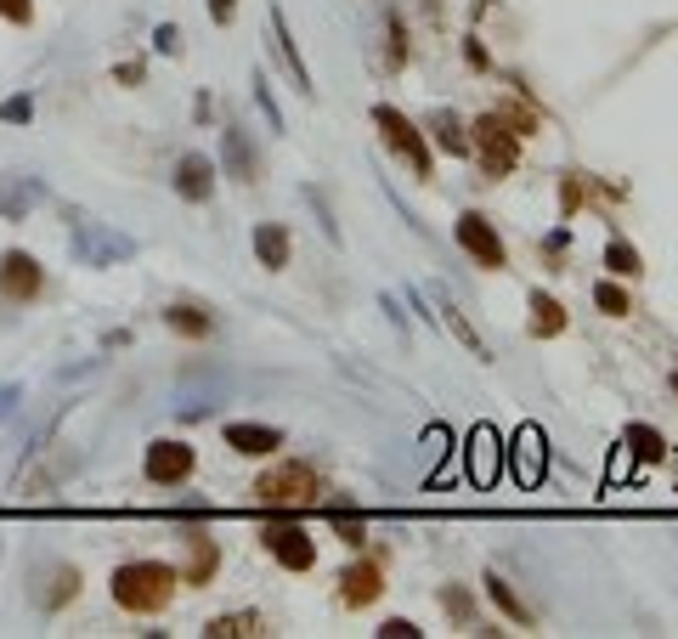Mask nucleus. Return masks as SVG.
<instances>
[{
  "mask_svg": "<svg viewBox=\"0 0 678 639\" xmlns=\"http://www.w3.org/2000/svg\"><path fill=\"white\" fill-rule=\"evenodd\" d=\"M379 583H385L379 566H351L346 578H339V600H346V605H367L373 594H379Z\"/></svg>",
  "mask_w": 678,
  "mask_h": 639,
  "instance_id": "nucleus-15",
  "label": "nucleus"
},
{
  "mask_svg": "<svg viewBox=\"0 0 678 639\" xmlns=\"http://www.w3.org/2000/svg\"><path fill=\"white\" fill-rule=\"evenodd\" d=\"M255 498L260 503H278V510H300V503H317L323 498V476L312 464H278L266 469V476L255 481Z\"/></svg>",
  "mask_w": 678,
  "mask_h": 639,
  "instance_id": "nucleus-2",
  "label": "nucleus"
},
{
  "mask_svg": "<svg viewBox=\"0 0 678 639\" xmlns=\"http://www.w3.org/2000/svg\"><path fill=\"white\" fill-rule=\"evenodd\" d=\"M192 448L187 442H153L148 448V481H159V487H176V481H187L192 476Z\"/></svg>",
  "mask_w": 678,
  "mask_h": 639,
  "instance_id": "nucleus-9",
  "label": "nucleus"
},
{
  "mask_svg": "<svg viewBox=\"0 0 678 639\" xmlns=\"http://www.w3.org/2000/svg\"><path fill=\"white\" fill-rule=\"evenodd\" d=\"M622 448H628L633 464H656V458L667 453V442H662L651 425H628V430H622Z\"/></svg>",
  "mask_w": 678,
  "mask_h": 639,
  "instance_id": "nucleus-18",
  "label": "nucleus"
},
{
  "mask_svg": "<svg viewBox=\"0 0 678 639\" xmlns=\"http://www.w3.org/2000/svg\"><path fill=\"white\" fill-rule=\"evenodd\" d=\"M458 244H464L475 260H481L487 272H498V266L508 260V255H503V239L492 232V221H487V216H475V210H469V216H458Z\"/></svg>",
  "mask_w": 678,
  "mask_h": 639,
  "instance_id": "nucleus-8",
  "label": "nucleus"
},
{
  "mask_svg": "<svg viewBox=\"0 0 678 639\" xmlns=\"http://www.w3.org/2000/svg\"><path fill=\"white\" fill-rule=\"evenodd\" d=\"M176 193L187 198V205H203V198L215 193V164L203 159V153H187V159L176 164Z\"/></svg>",
  "mask_w": 678,
  "mask_h": 639,
  "instance_id": "nucleus-12",
  "label": "nucleus"
},
{
  "mask_svg": "<svg viewBox=\"0 0 678 639\" xmlns=\"http://www.w3.org/2000/svg\"><path fill=\"white\" fill-rule=\"evenodd\" d=\"M74 244H80V260L85 266H108V260H125L136 244L130 239H119V232H102L96 221H85V216H74Z\"/></svg>",
  "mask_w": 678,
  "mask_h": 639,
  "instance_id": "nucleus-6",
  "label": "nucleus"
},
{
  "mask_svg": "<svg viewBox=\"0 0 678 639\" xmlns=\"http://www.w3.org/2000/svg\"><path fill=\"white\" fill-rule=\"evenodd\" d=\"M0 18H7V23H28L34 18V0H0Z\"/></svg>",
  "mask_w": 678,
  "mask_h": 639,
  "instance_id": "nucleus-30",
  "label": "nucleus"
},
{
  "mask_svg": "<svg viewBox=\"0 0 678 639\" xmlns=\"http://www.w3.org/2000/svg\"><path fill=\"white\" fill-rule=\"evenodd\" d=\"M542 464H549V448H542V430L537 425H521L508 435V476L521 487H537L542 481Z\"/></svg>",
  "mask_w": 678,
  "mask_h": 639,
  "instance_id": "nucleus-5",
  "label": "nucleus"
},
{
  "mask_svg": "<svg viewBox=\"0 0 678 639\" xmlns=\"http://www.w3.org/2000/svg\"><path fill=\"white\" fill-rule=\"evenodd\" d=\"M334 532H339V537H346V544H362V521H356L351 510H346V515H339V510H334Z\"/></svg>",
  "mask_w": 678,
  "mask_h": 639,
  "instance_id": "nucleus-29",
  "label": "nucleus"
},
{
  "mask_svg": "<svg viewBox=\"0 0 678 639\" xmlns=\"http://www.w3.org/2000/svg\"><path fill=\"white\" fill-rule=\"evenodd\" d=\"M159 51H170V57H176V51H182V35H176V28H170V23L159 28Z\"/></svg>",
  "mask_w": 678,
  "mask_h": 639,
  "instance_id": "nucleus-34",
  "label": "nucleus"
},
{
  "mask_svg": "<svg viewBox=\"0 0 678 639\" xmlns=\"http://www.w3.org/2000/svg\"><path fill=\"white\" fill-rule=\"evenodd\" d=\"M605 266H610L617 278H633V272H639V249L622 244V239H610V244H605Z\"/></svg>",
  "mask_w": 678,
  "mask_h": 639,
  "instance_id": "nucleus-25",
  "label": "nucleus"
},
{
  "mask_svg": "<svg viewBox=\"0 0 678 639\" xmlns=\"http://www.w3.org/2000/svg\"><path fill=\"white\" fill-rule=\"evenodd\" d=\"M266 549H271V560L289 566V571H305V566L317 560V544H312V537H305V526H294V521L266 526Z\"/></svg>",
  "mask_w": 678,
  "mask_h": 639,
  "instance_id": "nucleus-7",
  "label": "nucleus"
},
{
  "mask_svg": "<svg viewBox=\"0 0 678 639\" xmlns=\"http://www.w3.org/2000/svg\"><path fill=\"white\" fill-rule=\"evenodd\" d=\"M12 402H17V385H7V391H0V419L12 414Z\"/></svg>",
  "mask_w": 678,
  "mask_h": 639,
  "instance_id": "nucleus-36",
  "label": "nucleus"
},
{
  "mask_svg": "<svg viewBox=\"0 0 678 639\" xmlns=\"http://www.w3.org/2000/svg\"><path fill=\"white\" fill-rule=\"evenodd\" d=\"M469 153L481 159L487 176H508V171H515V159H521V130L508 125L503 114H487V119H475V142H469Z\"/></svg>",
  "mask_w": 678,
  "mask_h": 639,
  "instance_id": "nucleus-3",
  "label": "nucleus"
},
{
  "mask_svg": "<svg viewBox=\"0 0 678 639\" xmlns=\"http://www.w3.org/2000/svg\"><path fill=\"white\" fill-rule=\"evenodd\" d=\"M441 605L453 612V623H475V605H469V594H464V589H447V594H441Z\"/></svg>",
  "mask_w": 678,
  "mask_h": 639,
  "instance_id": "nucleus-27",
  "label": "nucleus"
},
{
  "mask_svg": "<svg viewBox=\"0 0 678 639\" xmlns=\"http://www.w3.org/2000/svg\"><path fill=\"white\" fill-rule=\"evenodd\" d=\"M255 255H260V266H271V272H283V266H289V226L266 221V226L255 232Z\"/></svg>",
  "mask_w": 678,
  "mask_h": 639,
  "instance_id": "nucleus-17",
  "label": "nucleus"
},
{
  "mask_svg": "<svg viewBox=\"0 0 678 639\" xmlns=\"http://www.w3.org/2000/svg\"><path fill=\"white\" fill-rule=\"evenodd\" d=\"M203 634L210 639H244V634H260V617L255 612H232V617H215Z\"/></svg>",
  "mask_w": 678,
  "mask_h": 639,
  "instance_id": "nucleus-22",
  "label": "nucleus"
},
{
  "mask_svg": "<svg viewBox=\"0 0 678 639\" xmlns=\"http://www.w3.org/2000/svg\"><path fill=\"white\" fill-rule=\"evenodd\" d=\"M210 18L215 23H232V0H210Z\"/></svg>",
  "mask_w": 678,
  "mask_h": 639,
  "instance_id": "nucleus-35",
  "label": "nucleus"
},
{
  "mask_svg": "<svg viewBox=\"0 0 678 639\" xmlns=\"http://www.w3.org/2000/svg\"><path fill=\"white\" fill-rule=\"evenodd\" d=\"M40 260H34V255H23V249H12L7 260H0V294H7V300H34V294H40Z\"/></svg>",
  "mask_w": 678,
  "mask_h": 639,
  "instance_id": "nucleus-10",
  "label": "nucleus"
},
{
  "mask_svg": "<svg viewBox=\"0 0 678 639\" xmlns=\"http://www.w3.org/2000/svg\"><path fill=\"white\" fill-rule=\"evenodd\" d=\"M271 40H278V51H283V62L294 69V85L312 96V74H305V62H300V51H294V40H289V23H283V12H271Z\"/></svg>",
  "mask_w": 678,
  "mask_h": 639,
  "instance_id": "nucleus-21",
  "label": "nucleus"
},
{
  "mask_svg": "<svg viewBox=\"0 0 678 639\" xmlns=\"http://www.w3.org/2000/svg\"><path fill=\"white\" fill-rule=\"evenodd\" d=\"M565 328V306H560V300L554 294H531V334H537V340H549V334H560Z\"/></svg>",
  "mask_w": 678,
  "mask_h": 639,
  "instance_id": "nucleus-20",
  "label": "nucleus"
},
{
  "mask_svg": "<svg viewBox=\"0 0 678 639\" xmlns=\"http://www.w3.org/2000/svg\"><path fill=\"white\" fill-rule=\"evenodd\" d=\"M28 114H34L28 96H12V103H0V119H12V125H17V119H28Z\"/></svg>",
  "mask_w": 678,
  "mask_h": 639,
  "instance_id": "nucleus-32",
  "label": "nucleus"
},
{
  "mask_svg": "<svg viewBox=\"0 0 678 639\" xmlns=\"http://www.w3.org/2000/svg\"><path fill=\"white\" fill-rule=\"evenodd\" d=\"M379 634H385V639H419V628L407 623V617H390V623H385Z\"/></svg>",
  "mask_w": 678,
  "mask_h": 639,
  "instance_id": "nucleus-33",
  "label": "nucleus"
},
{
  "mask_svg": "<svg viewBox=\"0 0 678 639\" xmlns=\"http://www.w3.org/2000/svg\"><path fill=\"white\" fill-rule=\"evenodd\" d=\"M594 300H599V312H610V317H622V312H628V294H622L617 283H599Z\"/></svg>",
  "mask_w": 678,
  "mask_h": 639,
  "instance_id": "nucleus-26",
  "label": "nucleus"
},
{
  "mask_svg": "<svg viewBox=\"0 0 678 639\" xmlns=\"http://www.w3.org/2000/svg\"><path fill=\"white\" fill-rule=\"evenodd\" d=\"M464 469H469V481H475V487H487V481L498 476V430H492V425H475V430H469Z\"/></svg>",
  "mask_w": 678,
  "mask_h": 639,
  "instance_id": "nucleus-11",
  "label": "nucleus"
},
{
  "mask_svg": "<svg viewBox=\"0 0 678 639\" xmlns=\"http://www.w3.org/2000/svg\"><path fill=\"white\" fill-rule=\"evenodd\" d=\"M34 205H40V182L34 176H0V216L23 221Z\"/></svg>",
  "mask_w": 678,
  "mask_h": 639,
  "instance_id": "nucleus-13",
  "label": "nucleus"
},
{
  "mask_svg": "<svg viewBox=\"0 0 678 639\" xmlns=\"http://www.w3.org/2000/svg\"><path fill=\"white\" fill-rule=\"evenodd\" d=\"M673 391H678V374H673Z\"/></svg>",
  "mask_w": 678,
  "mask_h": 639,
  "instance_id": "nucleus-37",
  "label": "nucleus"
},
{
  "mask_svg": "<svg viewBox=\"0 0 678 639\" xmlns=\"http://www.w3.org/2000/svg\"><path fill=\"white\" fill-rule=\"evenodd\" d=\"M373 125H379V137H385V148L413 171L419 182H430V142L419 137V125L407 119V114H396V108H373Z\"/></svg>",
  "mask_w": 678,
  "mask_h": 639,
  "instance_id": "nucleus-4",
  "label": "nucleus"
},
{
  "mask_svg": "<svg viewBox=\"0 0 678 639\" xmlns=\"http://www.w3.org/2000/svg\"><path fill=\"white\" fill-rule=\"evenodd\" d=\"M164 323L176 328V334H187V340H203V334H210V317H203L198 306H170Z\"/></svg>",
  "mask_w": 678,
  "mask_h": 639,
  "instance_id": "nucleus-23",
  "label": "nucleus"
},
{
  "mask_svg": "<svg viewBox=\"0 0 678 639\" xmlns=\"http://www.w3.org/2000/svg\"><path fill=\"white\" fill-rule=\"evenodd\" d=\"M487 594H492V600L503 605V617H508V623H531V612H526V605H521V594H515V589H508L503 578H487Z\"/></svg>",
  "mask_w": 678,
  "mask_h": 639,
  "instance_id": "nucleus-24",
  "label": "nucleus"
},
{
  "mask_svg": "<svg viewBox=\"0 0 678 639\" xmlns=\"http://www.w3.org/2000/svg\"><path fill=\"white\" fill-rule=\"evenodd\" d=\"M210 571H215V549H210V544H192V578L203 583Z\"/></svg>",
  "mask_w": 678,
  "mask_h": 639,
  "instance_id": "nucleus-28",
  "label": "nucleus"
},
{
  "mask_svg": "<svg viewBox=\"0 0 678 639\" xmlns=\"http://www.w3.org/2000/svg\"><path fill=\"white\" fill-rule=\"evenodd\" d=\"M170 594H176V571L159 566V560H130L114 571V600L125 605V612L148 617V612H164Z\"/></svg>",
  "mask_w": 678,
  "mask_h": 639,
  "instance_id": "nucleus-1",
  "label": "nucleus"
},
{
  "mask_svg": "<svg viewBox=\"0 0 678 639\" xmlns=\"http://www.w3.org/2000/svg\"><path fill=\"white\" fill-rule=\"evenodd\" d=\"M226 448L232 453H271V448H283V430L278 425H226Z\"/></svg>",
  "mask_w": 678,
  "mask_h": 639,
  "instance_id": "nucleus-14",
  "label": "nucleus"
},
{
  "mask_svg": "<svg viewBox=\"0 0 678 639\" xmlns=\"http://www.w3.org/2000/svg\"><path fill=\"white\" fill-rule=\"evenodd\" d=\"M255 103H260V114L271 119V130H283V119H278V103H271V91H266V80H255Z\"/></svg>",
  "mask_w": 678,
  "mask_h": 639,
  "instance_id": "nucleus-31",
  "label": "nucleus"
},
{
  "mask_svg": "<svg viewBox=\"0 0 678 639\" xmlns=\"http://www.w3.org/2000/svg\"><path fill=\"white\" fill-rule=\"evenodd\" d=\"M221 164H226L232 182H255V153L244 148V130H237V125L221 137Z\"/></svg>",
  "mask_w": 678,
  "mask_h": 639,
  "instance_id": "nucleus-16",
  "label": "nucleus"
},
{
  "mask_svg": "<svg viewBox=\"0 0 678 639\" xmlns=\"http://www.w3.org/2000/svg\"><path fill=\"white\" fill-rule=\"evenodd\" d=\"M430 125H435V142L447 148L453 159H469V125H464V119H458L453 108H441V114H435Z\"/></svg>",
  "mask_w": 678,
  "mask_h": 639,
  "instance_id": "nucleus-19",
  "label": "nucleus"
}]
</instances>
